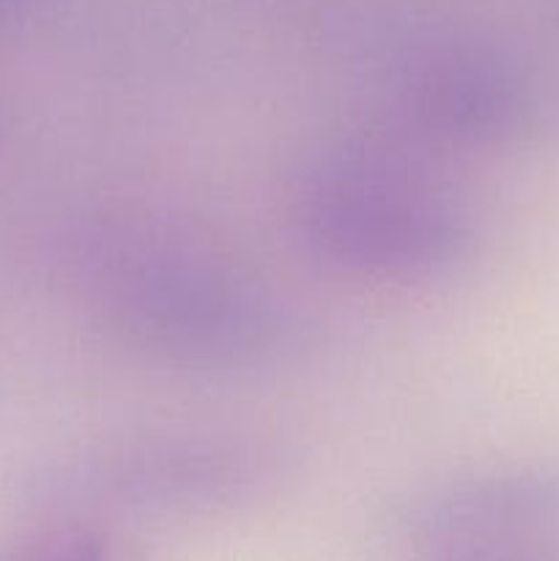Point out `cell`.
I'll return each mask as SVG.
<instances>
[{
  "label": "cell",
  "instance_id": "5b68a950",
  "mask_svg": "<svg viewBox=\"0 0 559 561\" xmlns=\"http://www.w3.org/2000/svg\"><path fill=\"white\" fill-rule=\"evenodd\" d=\"M392 531L414 553L449 546H537L559 531V474L471 471L406 493Z\"/></svg>",
  "mask_w": 559,
  "mask_h": 561
},
{
  "label": "cell",
  "instance_id": "8992f818",
  "mask_svg": "<svg viewBox=\"0 0 559 561\" xmlns=\"http://www.w3.org/2000/svg\"><path fill=\"white\" fill-rule=\"evenodd\" d=\"M0 561H113V546L99 529L64 524L22 537L0 553Z\"/></svg>",
  "mask_w": 559,
  "mask_h": 561
},
{
  "label": "cell",
  "instance_id": "7a4b0ae2",
  "mask_svg": "<svg viewBox=\"0 0 559 561\" xmlns=\"http://www.w3.org/2000/svg\"><path fill=\"white\" fill-rule=\"evenodd\" d=\"M288 214L312 255L356 277H438L475 241V219L447 181L370 142L310 153L290 179Z\"/></svg>",
  "mask_w": 559,
  "mask_h": 561
},
{
  "label": "cell",
  "instance_id": "3957f363",
  "mask_svg": "<svg viewBox=\"0 0 559 561\" xmlns=\"http://www.w3.org/2000/svg\"><path fill=\"white\" fill-rule=\"evenodd\" d=\"M294 455L277 442L219 433H162L93 444L49 477L66 507L104 513H217L280 488Z\"/></svg>",
  "mask_w": 559,
  "mask_h": 561
},
{
  "label": "cell",
  "instance_id": "52a82bcc",
  "mask_svg": "<svg viewBox=\"0 0 559 561\" xmlns=\"http://www.w3.org/2000/svg\"><path fill=\"white\" fill-rule=\"evenodd\" d=\"M414 561H548L535 546H449L414 553Z\"/></svg>",
  "mask_w": 559,
  "mask_h": 561
},
{
  "label": "cell",
  "instance_id": "6da1fadb",
  "mask_svg": "<svg viewBox=\"0 0 559 561\" xmlns=\"http://www.w3.org/2000/svg\"><path fill=\"white\" fill-rule=\"evenodd\" d=\"M71 268L93 321L151 359L244 370L316 345L305 312L168 217L99 214L75 233Z\"/></svg>",
  "mask_w": 559,
  "mask_h": 561
},
{
  "label": "cell",
  "instance_id": "ba28073f",
  "mask_svg": "<svg viewBox=\"0 0 559 561\" xmlns=\"http://www.w3.org/2000/svg\"><path fill=\"white\" fill-rule=\"evenodd\" d=\"M27 0H0V25L9 22L11 16L20 14V9H25Z\"/></svg>",
  "mask_w": 559,
  "mask_h": 561
},
{
  "label": "cell",
  "instance_id": "277c9868",
  "mask_svg": "<svg viewBox=\"0 0 559 561\" xmlns=\"http://www.w3.org/2000/svg\"><path fill=\"white\" fill-rule=\"evenodd\" d=\"M398 102L417 131L447 146H493L529 115V85L518 66L486 42L438 38L411 55Z\"/></svg>",
  "mask_w": 559,
  "mask_h": 561
}]
</instances>
